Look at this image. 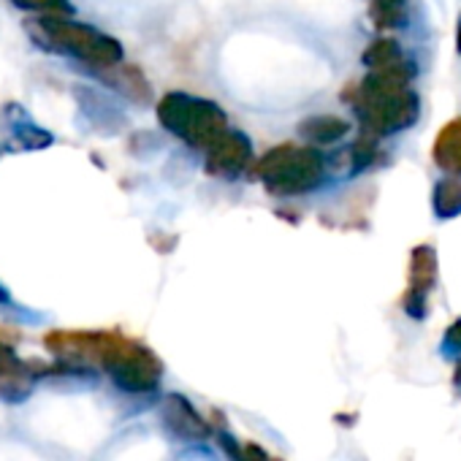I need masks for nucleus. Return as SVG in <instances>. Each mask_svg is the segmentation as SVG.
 <instances>
[{
	"label": "nucleus",
	"instance_id": "obj_17",
	"mask_svg": "<svg viewBox=\"0 0 461 461\" xmlns=\"http://www.w3.org/2000/svg\"><path fill=\"white\" fill-rule=\"evenodd\" d=\"M456 385L461 388V364H458V369H456Z\"/></svg>",
	"mask_w": 461,
	"mask_h": 461
},
{
	"label": "nucleus",
	"instance_id": "obj_12",
	"mask_svg": "<svg viewBox=\"0 0 461 461\" xmlns=\"http://www.w3.org/2000/svg\"><path fill=\"white\" fill-rule=\"evenodd\" d=\"M14 6L20 9H28V12H47V14H74V6H71V0H14Z\"/></svg>",
	"mask_w": 461,
	"mask_h": 461
},
{
	"label": "nucleus",
	"instance_id": "obj_10",
	"mask_svg": "<svg viewBox=\"0 0 461 461\" xmlns=\"http://www.w3.org/2000/svg\"><path fill=\"white\" fill-rule=\"evenodd\" d=\"M350 131V125L339 117H312L307 122H302V133L304 139L321 141V144H331L337 139H342Z\"/></svg>",
	"mask_w": 461,
	"mask_h": 461
},
{
	"label": "nucleus",
	"instance_id": "obj_15",
	"mask_svg": "<svg viewBox=\"0 0 461 461\" xmlns=\"http://www.w3.org/2000/svg\"><path fill=\"white\" fill-rule=\"evenodd\" d=\"M0 304H12V294L4 285H0Z\"/></svg>",
	"mask_w": 461,
	"mask_h": 461
},
{
	"label": "nucleus",
	"instance_id": "obj_4",
	"mask_svg": "<svg viewBox=\"0 0 461 461\" xmlns=\"http://www.w3.org/2000/svg\"><path fill=\"white\" fill-rule=\"evenodd\" d=\"M258 174L272 193L296 195L315 190L326 179V160L315 149L277 147L261 160Z\"/></svg>",
	"mask_w": 461,
	"mask_h": 461
},
{
	"label": "nucleus",
	"instance_id": "obj_16",
	"mask_svg": "<svg viewBox=\"0 0 461 461\" xmlns=\"http://www.w3.org/2000/svg\"><path fill=\"white\" fill-rule=\"evenodd\" d=\"M456 50L461 52V17H458V25H456Z\"/></svg>",
	"mask_w": 461,
	"mask_h": 461
},
{
	"label": "nucleus",
	"instance_id": "obj_18",
	"mask_svg": "<svg viewBox=\"0 0 461 461\" xmlns=\"http://www.w3.org/2000/svg\"><path fill=\"white\" fill-rule=\"evenodd\" d=\"M0 152H4V147H0Z\"/></svg>",
	"mask_w": 461,
	"mask_h": 461
},
{
	"label": "nucleus",
	"instance_id": "obj_8",
	"mask_svg": "<svg viewBox=\"0 0 461 461\" xmlns=\"http://www.w3.org/2000/svg\"><path fill=\"white\" fill-rule=\"evenodd\" d=\"M364 63L372 71H396V74H415V68L402 58V50L396 41H377L366 50Z\"/></svg>",
	"mask_w": 461,
	"mask_h": 461
},
{
	"label": "nucleus",
	"instance_id": "obj_13",
	"mask_svg": "<svg viewBox=\"0 0 461 461\" xmlns=\"http://www.w3.org/2000/svg\"><path fill=\"white\" fill-rule=\"evenodd\" d=\"M25 372V366L20 364L17 353L6 345H0V380H14Z\"/></svg>",
	"mask_w": 461,
	"mask_h": 461
},
{
	"label": "nucleus",
	"instance_id": "obj_11",
	"mask_svg": "<svg viewBox=\"0 0 461 461\" xmlns=\"http://www.w3.org/2000/svg\"><path fill=\"white\" fill-rule=\"evenodd\" d=\"M372 20L377 28H402L407 23V0H372Z\"/></svg>",
	"mask_w": 461,
	"mask_h": 461
},
{
	"label": "nucleus",
	"instance_id": "obj_7",
	"mask_svg": "<svg viewBox=\"0 0 461 461\" xmlns=\"http://www.w3.org/2000/svg\"><path fill=\"white\" fill-rule=\"evenodd\" d=\"M434 160L439 163L442 171L461 176V120L450 122L439 133V139L434 144Z\"/></svg>",
	"mask_w": 461,
	"mask_h": 461
},
{
	"label": "nucleus",
	"instance_id": "obj_1",
	"mask_svg": "<svg viewBox=\"0 0 461 461\" xmlns=\"http://www.w3.org/2000/svg\"><path fill=\"white\" fill-rule=\"evenodd\" d=\"M412 74H396V71H372L358 95H356V112L364 120V125L377 133H399L410 128L418 120V95L407 87Z\"/></svg>",
	"mask_w": 461,
	"mask_h": 461
},
{
	"label": "nucleus",
	"instance_id": "obj_2",
	"mask_svg": "<svg viewBox=\"0 0 461 461\" xmlns=\"http://www.w3.org/2000/svg\"><path fill=\"white\" fill-rule=\"evenodd\" d=\"M28 31L33 41L41 44V50L68 55L95 68H112L122 60V47L112 36L82 23H68V20L50 14V17H39L36 23H31Z\"/></svg>",
	"mask_w": 461,
	"mask_h": 461
},
{
	"label": "nucleus",
	"instance_id": "obj_9",
	"mask_svg": "<svg viewBox=\"0 0 461 461\" xmlns=\"http://www.w3.org/2000/svg\"><path fill=\"white\" fill-rule=\"evenodd\" d=\"M434 214L442 220L461 214V176H447L434 187Z\"/></svg>",
	"mask_w": 461,
	"mask_h": 461
},
{
	"label": "nucleus",
	"instance_id": "obj_14",
	"mask_svg": "<svg viewBox=\"0 0 461 461\" xmlns=\"http://www.w3.org/2000/svg\"><path fill=\"white\" fill-rule=\"evenodd\" d=\"M445 350H447V353L461 350V323H456V326L447 331V337H445Z\"/></svg>",
	"mask_w": 461,
	"mask_h": 461
},
{
	"label": "nucleus",
	"instance_id": "obj_5",
	"mask_svg": "<svg viewBox=\"0 0 461 461\" xmlns=\"http://www.w3.org/2000/svg\"><path fill=\"white\" fill-rule=\"evenodd\" d=\"M253 147L248 141L245 133L240 131H225L212 147H209V158H206V171L212 176H222V179H237L248 163H250Z\"/></svg>",
	"mask_w": 461,
	"mask_h": 461
},
{
	"label": "nucleus",
	"instance_id": "obj_3",
	"mask_svg": "<svg viewBox=\"0 0 461 461\" xmlns=\"http://www.w3.org/2000/svg\"><path fill=\"white\" fill-rule=\"evenodd\" d=\"M160 125L193 147H212L225 131L222 109L187 93H168L158 106Z\"/></svg>",
	"mask_w": 461,
	"mask_h": 461
},
{
	"label": "nucleus",
	"instance_id": "obj_6",
	"mask_svg": "<svg viewBox=\"0 0 461 461\" xmlns=\"http://www.w3.org/2000/svg\"><path fill=\"white\" fill-rule=\"evenodd\" d=\"M0 122H4V131L9 136L6 149H44V147H50L55 141L52 133L39 128L31 120V114L23 106H17V104L6 106L4 120H0Z\"/></svg>",
	"mask_w": 461,
	"mask_h": 461
}]
</instances>
